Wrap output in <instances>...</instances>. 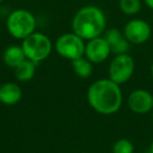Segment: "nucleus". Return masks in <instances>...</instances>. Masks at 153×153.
<instances>
[{
	"mask_svg": "<svg viewBox=\"0 0 153 153\" xmlns=\"http://www.w3.org/2000/svg\"><path fill=\"white\" fill-rule=\"evenodd\" d=\"M87 102L89 106L103 115L117 113L123 104V91L121 85L109 78L94 82L87 89Z\"/></svg>",
	"mask_w": 153,
	"mask_h": 153,
	"instance_id": "f257e3e1",
	"label": "nucleus"
},
{
	"mask_svg": "<svg viewBox=\"0 0 153 153\" xmlns=\"http://www.w3.org/2000/svg\"><path fill=\"white\" fill-rule=\"evenodd\" d=\"M107 19L105 13L96 5H86L74 14L71 21L72 32L88 41L103 36L106 30Z\"/></svg>",
	"mask_w": 153,
	"mask_h": 153,
	"instance_id": "f03ea898",
	"label": "nucleus"
},
{
	"mask_svg": "<svg viewBox=\"0 0 153 153\" xmlns=\"http://www.w3.org/2000/svg\"><path fill=\"white\" fill-rule=\"evenodd\" d=\"M37 21L34 14L24 9H17L10 13L7 19V30L13 38L23 40L35 32Z\"/></svg>",
	"mask_w": 153,
	"mask_h": 153,
	"instance_id": "7ed1b4c3",
	"label": "nucleus"
},
{
	"mask_svg": "<svg viewBox=\"0 0 153 153\" xmlns=\"http://www.w3.org/2000/svg\"><path fill=\"white\" fill-rule=\"evenodd\" d=\"M21 47L26 59L38 64L49 57L53 48V44L49 37L45 34L34 32L22 40Z\"/></svg>",
	"mask_w": 153,
	"mask_h": 153,
	"instance_id": "20e7f679",
	"label": "nucleus"
},
{
	"mask_svg": "<svg viewBox=\"0 0 153 153\" xmlns=\"http://www.w3.org/2000/svg\"><path fill=\"white\" fill-rule=\"evenodd\" d=\"M85 44V40L71 32L61 35L56 40L53 47L60 57L69 61H74L84 56Z\"/></svg>",
	"mask_w": 153,
	"mask_h": 153,
	"instance_id": "39448f33",
	"label": "nucleus"
},
{
	"mask_svg": "<svg viewBox=\"0 0 153 153\" xmlns=\"http://www.w3.org/2000/svg\"><path fill=\"white\" fill-rule=\"evenodd\" d=\"M135 61L129 53L115 55L108 67V78L119 85L125 84L132 78Z\"/></svg>",
	"mask_w": 153,
	"mask_h": 153,
	"instance_id": "423d86ee",
	"label": "nucleus"
},
{
	"mask_svg": "<svg viewBox=\"0 0 153 153\" xmlns=\"http://www.w3.org/2000/svg\"><path fill=\"white\" fill-rule=\"evenodd\" d=\"M123 35L131 45H140L151 38L152 28L146 20L132 19L125 24Z\"/></svg>",
	"mask_w": 153,
	"mask_h": 153,
	"instance_id": "0eeeda50",
	"label": "nucleus"
},
{
	"mask_svg": "<svg viewBox=\"0 0 153 153\" xmlns=\"http://www.w3.org/2000/svg\"><path fill=\"white\" fill-rule=\"evenodd\" d=\"M128 108L137 115L151 113L153 109V94L149 90L138 88L131 91L127 99Z\"/></svg>",
	"mask_w": 153,
	"mask_h": 153,
	"instance_id": "6e6552de",
	"label": "nucleus"
},
{
	"mask_svg": "<svg viewBox=\"0 0 153 153\" xmlns=\"http://www.w3.org/2000/svg\"><path fill=\"white\" fill-rule=\"evenodd\" d=\"M111 53L110 45L103 36L88 40L85 44L84 56L92 64H100L105 62Z\"/></svg>",
	"mask_w": 153,
	"mask_h": 153,
	"instance_id": "1a4fd4ad",
	"label": "nucleus"
},
{
	"mask_svg": "<svg viewBox=\"0 0 153 153\" xmlns=\"http://www.w3.org/2000/svg\"><path fill=\"white\" fill-rule=\"evenodd\" d=\"M22 98V89L13 82H7L0 86V103L5 106L18 104Z\"/></svg>",
	"mask_w": 153,
	"mask_h": 153,
	"instance_id": "9d476101",
	"label": "nucleus"
},
{
	"mask_svg": "<svg viewBox=\"0 0 153 153\" xmlns=\"http://www.w3.org/2000/svg\"><path fill=\"white\" fill-rule=\"evenodd\" d=\"M2 59L5 65H7L9 67L15 68L22 61H24L26 57L21 46H19V45H10L3 51Z\"/></svg>",
	"mask_w": 153,
	"mask_h": 153,
	"instance_id": "9b49d317",
	"label": "nucleus"
},
{
	"mask_svg": "<svg viewBox=\"0 0 153 153\" xmlns=\"http://www.w3.org/2000/svg\"><path fill=\"white\" fill-rule=\"evenodd\" d=\"M36 66L37 64L35 62L28 59L22 61L19 65L14 68L16 79L20 82H30V80H33L36 74Z\"/></svg>",
	"mask_w": 153,
	"mask_h": 153,
	"instance_id": "f8f14e48",
	"label": "nucleus"
},
{
	"mask_svg": "<svg viewBox=\"0 0 153 153\" xmlns=\"http://www.w3.org/2000/svg\"><path fill=\"white\" fill-rule=\"evenodd\" d=\"M71 67L74 69V74L81 79L89 78L92 74V71H94V64L84 56L71 61Z\"/></svg>",
	"mask_w": 153,
	"mask_h": 153,
	"instance_id": "ddd939ff",
	"label": "nucleus"
},
{
	"mask_svg": "<svg viewBox=\"0 0 153 153\" xmlns=\"http://www.w3.org/2000/svg\"><path fill=\"white\" fill-rule=\"evenodd\" d=\"M119 7L123 14L127 16H134L142 10V2L140 0H120Z\"/></svg>",
	"mask_w": 153,
	"mask_h": 153,
	"instance_id": "4468645a",
	"label": "nucleus"
},
{
	"mask_svg": "<svg viewBox=\"0 0 153 153\" xmlns=\"http://www.w3.org/2000/svg\"><path fill=\"white\" fill-rule=\"evenodd\" d=\"M112 153H134V145L128 138H120L113 144Z\"/></svg>",
	"mask_w": 153,
	"mask_h": 153,
	"instance_id": "2eb2a0df",
	"label": "nucleus"
},
{
	"mask_svg": "<svg viewBox=\"0 0 153 153\" xmlns=\"http://www.w3.org/2000/svg\"><path fill=\"white\" fill-rule=\"evenodd\" d=\"M103 37H104L105 40L108 42V44L110 45V48L111 46H113L114 44H117L120 40L124 38V35L119 28H115V27H111L109 30H106L103 34Z\"/></svg>",
	"mask_w": 153,
	"mask_h": 153,
	"instance_id": "dca6fc26",
	"label": "nucleus"
},
{
	"mask_svg": "<svg viewBox=\"0 0 153 153\" xmlns=\"http://www.w3.org/2000/svg\"><path fill=\"white\" fill-rule=\"evenodd\" d=\"M130 46L131 43L124 37L122 40H120L117 44L111 46V53L113 55H123V53H128L130 51Z\"/></svg>",
	"mask_w": 153,
	"mask_h": 153,
	"instance_id": "f3484780",
	"label": "nucleus"
},
{
	"mask_svg": "<svg viewBox=\"0 0 153 153\" xmlns=\"http://www.w3.org/2000/svg\"><path fill=\"white\" fill-rule=\"evenodd\" d=\"M144 2L146 3V5L149 9L153 10V0H144Z\"/></svg>",
	"mask_w": 153,
	"mask_h": 153,
	"instance_id": "a211bd4d",
	"label": "nucleus"
},
{
	"mask_svg": "<svg viewBox=\"0 0 153 153\" xmlns=\"http://www.w3.org/2000/svg\"><path fill=\"white\" fill-rule=\"evenodd\" d=\"M149 153H153V140H151L150 147H149Z\"/></svg>",
	"mask_w": 153,
	"mask_h": 153,
	"instance_id": "6ab92c4d",
	"label": "nucleus"
},
{
	"mask_svg": "<svg viewBox=\"0 0 153 153\" xmlns=\"http://www.w3.org/2000/svg\"><path fill=\"white\" fill-rule=\"evenodd\" d=\"M150 74H151V76H152V79H153V61H152L151 66H150Z\"/></svg>",
	"mask_w": 153,
	"mask_h": 153,
	"instance_id": "aec40b11",
	"label": "nucleus"
},
{
	"mask_svg": "<svg viewBox=\"0 0 153 153\" xmlns=\"http://www.w3.org/2000/svg\"><path fill=\"white\" fill-rule=\"evenodd\" d=\"M150 114H151V117H152V121H153V109H152V111H151Z\"/></svg>",
	"mask_w": 153,
	"mask_h": 153,
	"instance_id": "412c9836",
	"label": "nucleus"
},
{
	"mask_svg": "<svg viewBox=\"0 0 153 153\" xmlns=\"http://www.w3.org/2000/svg\"><path fill=\"white\" fill-rule=\"evenodd\" d=\"M3 1H4V0H0V3H2Z\"/></svg>",
	"mask_w": 153,
	"mask_h": 153,
	"instance_id": "4be33fe9",
	"label": "nucleus"
},
{
	"mask_svg": "<svg viewBox=\"0 0 153 153\" xmlns=\"http://www.w3.org/2000/svg\"><path fill=\"white\" fill-rule=\"evenodd\" d=\"M85 153H91V152H85Z\"/></svg>",
	"mask_w": 153,
	"mask_h": 153,
	"instance_id": "5701e85b",
	"label": "nucleus"
}]
</instances>
